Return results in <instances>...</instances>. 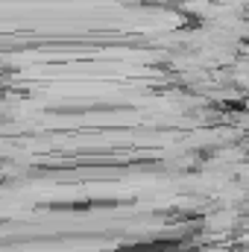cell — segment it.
<instances>
[{"mask_svg": "<svg viewBox=\"0 0 249 252\" xmlns=\"http://www.w3.org/2000/svg\"><path fill=\"white\" fill-rule=\"evenodd\" d=\"M232 73H235V70H232ZM232 85H235L241 94L249 97V73H235V76H232Z\"/></svg>", "mask_w": 249, "mask_h": 252, "instance_id": "obj_2", "label": "cell"}, {"mask_svg": "<svg viewBox=\"0 0 249 252\" xmlns=\"http://www.w3.org/2000/svg\"><path fill=\"white\" fill-rule=\"evenodd\" d=\"M202 252H232L229 247H205Z\"/></svg>", "mask_w": 249, "mask_h": 252, "instance_id": "obj_3", "label": "cell"}, {"mask_svg": "<svg viewBox=\"0 0 249 252\" xmlns=\"http://www.w3.org/2000/svg\"><path fill=\"white\" fill-rule=\"evenodd\" d=\"M241 211L238 208H229V205H220L217 211H211L205 220H202V226H205V232H211L214 238H226V235H232L238 226H241Z\"/></svg>", "mask_w": 249, "mask_h": 252, "instance_id": "obj_1", "label": "cell"}]
</instances>
